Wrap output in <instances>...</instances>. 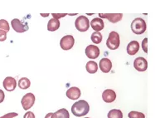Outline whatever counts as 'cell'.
<instances>
[{
    "label": "cell",
    "mask_w": 155,
    "mask_h": 118,
    "mask_svg": "<svg viewBox=\"0 0 155 118\" xmlns=\"http://www.w3.org/2000/svg\"><path fill=\"white\" fill-rule=\"evenodd\" d=\"M139 50V43L137 41H131L127 46V52L129 55L136 54Z\"/></svg>",
    "instance_id": "2e32d148"
},
{
    "label": "cell",
    "mask_w": 155,
    "mask_h": 118,
    "mask_svg": "<svg viewBox=\"0 0 155 118\" xmlns=\"http://www.w3.org/2000/svg\"><path fill=\"white\" fill-rule=\"evenodd\" d=\"M23 118H35L34 113L32 112H27L23 116Z\"/></svg>",
    "instance_id": "83f0119b"
},
{
    "label": "cell",
    "mask_w": 155,
    "mask_h": 118,
    "mask_svg": "<svg viewBox=\"0 0 155 118\" xmlns=\"http://www.w3.org/2000/svg\"><path fill=\"white\" fill-rule=\"evenodd\" d=\"M102 99L106 103H111L114 102V100L116 99V94L113 90L106 89L102 93Z\"/></svg>",
    "instance_id": "7c38bea8"
},
{
    "label": "cell",
    "mask_w": 155,
    "mask_h": 118,
    "mask_svg": "<svg viewBox=\"0 0 155 118\" xmlns=\"http://www.w3.org/2000/svg\"><path fill=\"white\" fill-rule=\"evenodd\" d=\"M51 118H70V114L67 109L61 108L53 113Z\"/></svg>",
    "instance_id": "ac0fdd59"
},
{
    "label": "cell",
    "mask_w": 155,
    "mask_h": 118,
    "mask_svg": "<svg viewBox=\"0 0 155 118\" xmlns=\"http://www.w3.org/2000/svg\"><path fill=\"white\" fill-rule=\"evenodd\" d=\"M132 32L135 34L140 35L146 31V22L142 18H136L131 23Z\"/></svg>",
    "instance_id": "7a4b0ae2"
},
{
    "label": "cell",
    "mask_w": 155,
    "mask_h": 118,
    "mask_svg": "<svg viewBox=\"0 0 155 118\" xmlns=\"http://www.w3.org/2000/svg\"><path fill=\"white\" fill-rule=\"evenodd\" d=\"M18 113L17 112H9V113H8V114H5L3 116H1L0 118H13L15 117V116H18Z\"/></svg>",
    "instance_id": "484cf974"
},
{
    "label": "cell",
    "mask_w": 155,
    "mask_h": 118,
    "mask_svg": "<svg viewBox=\"0 0 155 118\" xmlns=\"http://www.w3.org/2000/svg\"><path fill=\"white\" fill-rule=\"evenodd\" d=\"M31 86V83L30 80L27 77H22L21 79H19L18 81V86L22 90H25L29 88Z\"/></svg>",
    "instance_id": "ffe728a7"
},
{
    "label": "cell",
    "mask_w": 155,
    "mask_h": 118,
    "mask_svg": "<svg viewBox=\"0 0 155 118\" xmlns=\"http://www.w3.org/2000/svg\"><path fill=\"white\" fill-rule=\"evenodd\" d=\"M60 28V21L57 19H51L49 20L48 23V29L50 32L57 31V29Z\"/></svg>",
    "instance_id": "e0dca14e"
},
{
    "label": "cell",
    "mask_w": 155,
    "mask_h": 118,
    "mask_svg": "<svg viewBox=\"0 0 155 118\" xmlns=\"http://www.w3.org/2000/svg\"><path fill=\"white\" fill-rule=\"evenodd\" d=\"M102 34L100 32H94L91 35V41L95 43V44H99L101 43L102 41Z\"/></svg>",
    "instance_id": "7402d4cb"
},
{
    "label": "cell",
    "mask_w": 155,
    "mask_h": 118,
    "mask_svg": "<svg viewBox=\"0 0 155 118\" xmlns=\"http://www.w3.org/2000/svg\"><path fill=\"white\" fill-rule=\"evenodd\" d=\"M120 35L116 32H111L109 34L107 41H106V46L108 48H110V50H115L120 47Z\"/></svg>",
    "instance_id": "3957f363"
},
{
    "label": "cell",
    "mask_w": 155,
    "mask_h": 118,
    "mask_svg": "<svg viewBox=\"0 0 155 118\" xmlns=\"http://www.w3.org/2000/svg\"><path fill=\"white\" fill-rule=\"evenodd\" d=\"M99 16L101 18H104V19H106L112 23H115V22H118L119 21H120L122 19V17H123V14L122 13H100ZM100 18V19H101Z\"/></svg>",
    "instance_id": "8fae6325"
},
{
    "label": "cell",
    "mask_w": 155,
    "mask_h": 118,
    "mask_svg": "<svg viewBox=\"0 0 155 118\" xmlns=\"http://www.w3.org/2000/svg\"><path fill=\"white\" fill-rule=\"evenodd\" d=\"M134 67L139 72H144L148 68V62L144 58L139 57L134 62Z\"/></svg>",
    "instance_id": "52a82bcc"
},
{
    "label": "cell",
    "mask_w": 155,
    "mask_h": 118,
    "mask_svg": "<svg viewBox=\"0 0 155 118\" xmlns=\"http://www.w3.org/2000/svg\"><path fill=\"white\" fill-rule=\"evenodd\" d=\"M84 118H89V117H84Z\"/></svg>",
    "instance_id": "d6a6232c"
},
{
    "label": "cell",
    "mask_w": 155,
    "mask_h": 118,
    "mask_svg": "<svg viewBox=\"0 0 155 118\" xmlns=\"http://www.w3.org/2000/svg\"><path fill=\"white\" fill-rule=\"evenodd\" d=\"M86 71L88 72L89 73L91 74H94L95 73L97 70H98V65L97 63L94 62V61H90L88 62L86 65Z\"/></svg>",
    "instance_id": "d6986e66"
},
{
    "label": "cell",
    "mask_w": 155,
    "mask_h": 118,
    "mask_svg": "<svg viewBox=\"0 0 155 118\" xmlns=\"http://www.w3.org/2000/svg\"><path fill=\"white\" fill-rule=\"evenodd\" d=\"M86 55L91 59H95L100 55V48L95 45H89L86 48Z\"/></svg>",
    "instance_id": "30bf717a"
},
{
    "label": "cell",
    "mask_w": 155,
    "mask_h": 118,
    "mask_svg": "<svg viewBox=\"0 0 155 118\" xmlns=\"http://www.w3.org/2000/svg\"><path fill=\"white\" fill-rule=\"evenodd\" d=\"M75 26H76V29L79 32L88 31L89 28H90V22H89L88 18H86V16L78 17L75 22Z\"/></svg>",
    "instance_id": "277c9868"
},
{
    "label": "cell",
    "mask_w": 155,
    "mask_h": 118,
    "mask_svg": "<svg viewBox=\"0 0 155 118\" xmlns=\"http://www.w3.org/2000/svg\"><path fill=\"white\" fill-rule=\"evenodd\" d=\"M129 118H145V116L143 113L136 111H132V112H129L128 114Z\"/></svg>",
    "instance_id": "603a6c76"
},
{
    "label": "cell",
    "mask_w": 155,
    "mask_h": 118,
    "mask_svg": "<svg viewBox=\"0 0 155 118\" xmlns=\"http://www.w3.org/2000/svg\"><path fill=\"white\" fill-rule=\"evenodd\" d=\"M3 85L4 89L6 90V91H8V92H13V91L15 90L17 86L16 79L12 77H6L5 79L3 80Z\"/></svg>",
    "instance_id": "9c48e42d"
},
{
    "label": "cell",
    "mask_w": 155,
    "mask_h": 118,
    "mask_svg": "<svg viewBox=\"0 0 155 118\" xmlns=\"http://www.w3.org/2000/svg\"><path fill=\"white\" fill-rule=\"evenodd\" d=\"M4 97H5V94L3 93V91L0 89V103H2L4 101Z\"/></svg>",
    "instance_id": "f546056e"
},
{
    "label": "cell",
    "mask_w": 155,
    "mask_h": 118,
    "mask_svg": "<svg viewBox=\"0 0 155 118\" xmlns=\"http://www.w3.org/2000/svg\"><path fill=\"white\" fill-rule=\"evenodd\" d=\"M0 29L1 30H3L5 32H8L9 31V24L8 22H7L6 20L4 19H1L0 20Z\"/></svg>",
    "instance_id": "cb8c5ba5"
},
{
    "label": "cell",
    "mask_w": 155,
    "mask_h": 118,
    "mask_svg": "<svg viewBox=\"0 0 155 118\" xmlns=\"http://www.w3.org/2000/svg\"><path fill=\"white\" fill-rule=\"evenodd\" d=\"M81 95V92L78 87L72 86L67 91V96L71 100H77Z\"/></svg>",
    "instance_id": "5bb4252c"
},
{
    "label": "cell",
    "mask_w": 155,
    "mask_h": 118,
    "mask_svg": "<svg viewBox=\"0 0 155 118\" xmlns=\"http://www.w3.org/2000/svg\"><path fill=\"white\" fill-rule=\"evenodd\" d=\"M7 39V32L0 29V42L5 41Z\"/></svg>",
    "instance_id": "4316f807"
},
{
    "label": "cell",
    "mask_w": 155,
    "mask_h": 118,
    "mask_svg": "<svg viewBox=\"0 0 155 118\" xmlns=\"http://www.w3.org/2000/svg\"><path fill=\"white\" fill-rule=\"evenodd\" d=\"M142 48L145 53H148V39H144L142 42Z\"/></svg>",
    "instance_id": "d4e9b609"
},
{
    "label": "cell",
    "mask_w": 155,
    "mask_h": 118,
    "mask_svg": "<svg viewBox=\"0 0 155 118\" xmlns=\"http://www.w3.org/2000/svg\"><path fill=\"white\" fill-rule=\"evenodd\" d=\"M108 118H123V113L119 109H112L108 112Z\"/></svg>",
    "instance_id": "44dd1931"
},
{
    "label": "cell",
    "mask_w": 155,
    "mask_h": 118,
    "mask_svg": "<svg viewBox=\"0 0 155 118\" xmlns=\"http://www.w3.org/2000/svg\"><path fill=\"white\" fill-rule=\"evenodd\" d=\"M100 68L104 73L110 72L111 68H112V62H111V61L109 58H102L101 60L100 61Z\"/></svg>",
    "instance_id": "4fadbf2b"
},
{
    "label": "cell",
    "mask_w": 155,
    "mask_h": 118,
    "mask_svg": "<svg viewBox=\"0 0 155 118\" xmlns=\"http://www.w3.org/2000/svg\"><path fill=\"white\" fill-rule=\"evenodd\" d=\"M90 25L91 26V28L93 30H95V32H100L101 31L102 29H104V21L100 19V18H95L94 19H92V21L90 23Z\"/></svg>",
    "instance_id": "9a60e30c"
},
{
    "label": "cell",
    "mask_w": 155,
    "mask_h": 118,
    "mask_svg": "<svg viewBox=\"0 0 155 118\" xmlns=\"http://www.w3.org/2000/svg\"><path fill=\"white\" fill-rule=\"evenodd\" d=\"M35 100L36 98L32 93H28V94L24 95L21 100V104H22L23 109L25 111H28L29 109L32 107V106L34 105Z\"/></svg>",
    "instance_id": "5b68a950"
},
{
    "label": "cell",
    "mask_w": 155,
    "mask_h": 118,
    "mask_svg": "<svg viewBox=\"0 0 155 118\" xmlns=\"http://www.w3.org/2000/svg\"><path fill=\"white\" fill-rule=\"evenodd\" d=\"M52 114H53L52 112H49L48 114H47V115H46L45 118H51V116H52Z\"/></svg>",
    "instance_id": "4dcf8cb0"
},
{
    "label": "cell",
    "mask_w": 155,
    "mask_h": 118,
    "mask_svg": "<svg viewBox=\"0 0 155 118\" xmlns=\"http://www.w3.org/2000/svg\"><path fill=\"white\" fill-rule=\"evenodd\" d=\"M67 15V13H63V14H57V13H52V17L53 19H59L62 17H65Z\"/></svg>",
    "instance_id": "f1b7e54d"
},
{
    "label": "cell",
    "mask_w": 155,
    "mask_h": 118,
    "mask_svg": "<svg viewBox=\"0 0 155 118\" xmlns=\"http://www.w3.org/2000/svg\"><path fill=\"white\" fill-rule=\"evenodd\" d=\"M90 111V106L85 100H81L75 102L71 106V112L77 117H81L86 116Z\"/></svg>",
    "instance_id": "6da1fadb"
},
{
    "label": "cell",
    "mask_w": 155,
    "mask_h": 118,
    "mask_svg": "<svg viewBox=\"0 0 155 118\" xmlns=\"http://www.w3.org/2000/svg\"><path fill=\"white\" fill-rule=\"evenodd\" d=\"M41 15L42 17H48V15H49V14H41Z\"/></svg>",
    "instance_id": "1f68e13d"
},
{
    "label": "cell",
    "mask_w": 155,
    "mask_h": 118,
    "mask_svg": "<svg viewBox=\"0 0 155 118\" xmlns=\"http://www.w3.org/2000/svg\"><path fill=\"white\" fill-rule=\"evenodd\" d=\"M74 44H75V39L71 35L64 36L60 41L61 48L65 51H68L70 49H71Z\"/></svg>",
    "instance_id": "8992f818"
},
{
    "label": "cell",
    "mask_w": 155,
    "mask_h": 118,
    "mask_svg": "<svg viewBox=\"0 0 155 118\" xmlns=\"http://www.w3.org/2000/svg\"><path fill=\"white\" fill-rule=\"evenodd\" d=\"M11 24H12L13 30L16 31L17 32H24L29 29L28 26L27 25V23L23 24L18 19H14L12 20Z\"/></svg>",
    "instance_id": "ba28073f"
}]
</instances>
